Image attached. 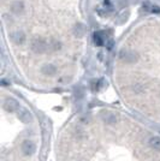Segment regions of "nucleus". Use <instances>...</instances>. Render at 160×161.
I'll list each match as a JSON object with an SVG mask.
<instances>
[{
    "label": "nucleus",
    "mask_w": 160,
    "mask_h": 161,
    "mask_svg": "<svg viewBox=\"0 0 160 161\" xmlns=\"http://www.w3.org/2000/svg\"><path fill=\"white\" fill-rule=\"evenodd\" d=\"M30 49L35 54H44L49 49V42L42 37H34L30 40Z\"/></svg>",
    "instance_id": "obj_1"
},
{
    "label": "nucleus",
    "mask_w": 160,
    "mask_h": 161,
    "mask_svg": "<svg viewBox=\"0 0 160 161\" xmlns=\"http://www.w3.org/2000/svg\"><path fill=\"white\" fill-rule=\"evenodd\" d=\"M119 58L126 64H134L139 60V54L135 53L131 49H125L123 48L119 53Z\"/></svg>",
    "instance_id": "obj_2"
},
{
    "label": "nucleus",
    "mask_w": 160,
    "mask_h": 161,
    "mask_svg": "<svg viewBox=\"0 0 160 161\" xmlns=\"http://www.w3.org/2000/svg\"><path fill=\"white\" fill-rule=\"evenodd\" d=\"M10 39H11V41H12L15 45L22 46L26 42L27 36H26V33H24L23 30L16 29V30H12V31L10 33Z\"/></svg>",
    "instance_id": "obj_3"
},
{
    "label": "nucleus",
    "mask_w": 160,
    "mask_h": 161,
    "mask_svg": "<svg viewBox=\"0 0 160 161\" xmlns=\"http://www.w3.org/2000/svg\"><path fill=\"white\" fill-rule=\"evenodd\" d=\"M2 107L9 113H16L18 109L21 108V105H19V102L17 100H15L13 98H7L5 99V101L2 104Z\"/></svg>",
    "instance_id": "obj_4"
},
{
    "label": "nucleus",
    "mask_w": 160,
    "mask_h": 161,
    "mask_svg": "<svg viewBox=\"0 0 160 161\" xmlns=\"http://www.w3.org/2000/svg\"><path fill=\"white\" fill-rule=\"evenodd\" d=\"M17 118L22 122V123H24V124H29V123H31L33 122V116H31V113L28 111L27 108L22 107L18 109L17 112Z\"/></svg>",
    "instance_id": "obj_5"
},
{
    "label": "nucleus",
    "mask_w": 160,
    "mask_h": 161,
    "mask_svg": "<svg viewBox=\"0 0 160 161\" xmlns=\"http://www.w3.org/2000/svg\"><path fill=\"white\" fill-rule=\"evenodd\" d=\"M21 150H22V153H23L24 155L30 156V155H33V154L35 153L36 145L33 141H30V140H26V141H23V143H22V145H21Z\"/></svg>",
    "instance_id": "obj_6"
},
{
    "label": "nucleus",
    "mask_w": 160,
    "mask_h": 161,
    "mask_svg": "<svg viewBox=\"0 0 160 161\" xmlns=\"http://www.w3.org/2000/svg\"><path fill=\"white\" fill-rule=\"evenodd\" d=\"M10 12L13 13V15H22L24 12V2L21 1V0H16V1H12L10 4Z\"/></svg>",
    "instance_id": "obj_7"
},
{
    "label": "nucleus",
    "mask_w": 160,
    "mask_h": 161,
    "mask_svg": "<svg viewBox=\"0 0 160 161\" xmlns=\"http://www.w3.org/2000/svg\"><path fill=\"white\" fill-rule=\"evenodd\" d=\"M41 73L45 76H54L57 73V66L53 64H45L41 67Z\"/></svg>",
    "instance_id": "obj_8"
},
{
    "label": "nucleus",
    "mask_w": 160,
    "mask_h": 161,
    "mask_svg": "<svg viewBox=\"0 0 160 161\" xmlns=\"http://www.w3.org/2000/svg\"><path fill=\"white\" fill-rule=\"evenodd\" d=\"M102 114V120L106 123V124H108V125H113V124H116L117 123V116L115 114V113H111V112H102L101 113Z\"/></svg>",
    "instance_id": "obj_9"
},
{
    "label": "nucleus",
    "mask_w": 160,
    "mask_h": 161,
    "mask_svg": "<svg viewBox=\"0 0 160 161\" xmlns=\"http://www.w3.org/2000/svg\"><path fill=\"white\" fill-rule=\"evenodd\" d=\"M148 144H149V147L153 148L154 150L160 152V137L159 136H152L151 138H149V141H148Z\"/></svg>",
    "instance_id": "obj_10"
},
{
    "label": "nucleus",
    "mask_w": 160,
    "mask_h": 161,
    "mask_svg": "<svg viewBox=\"0 0 160 161\" xmlns=\"http://www.w3.org/2000/svg\"><path fill=\"white\" fill-rule=\"evenodd\" d=\"M93 39H94V44L99 47H101V46H104L105 44V39H104V36H102V33H94V35H93Z\"/></svg>",
    "instance_id": "obj_11"
},
{
    "label": "nucleus",
    "mask_w": 160,
    "mask_h": 161,
    "mask_svg": "<svg viewBox=\"0 0 160 161\" xmlns=\"http://www.w3.org/2000/svg\"><path fill=\"white\" fill-rule=\"evenodd\" d=\"M73 35L76 36V37H78V39H81L82 36L84 35V27L81 23H77L73 27Z\"/></svg>",
    "instance_id": "obj_12"
},
{
    "label": "nucleus",
    "mask_w": 160,
    "mask_h": 161,
    "mask_svg": "<svg viewBox=\"0 0 160 161\" xmlns=\"http://www.w3.org/2000/svg\"><path fill=\"white\" fill-rule=\"evenodd\" d=\"M48 42H49V49H52V51H60L63 48V45L60 41H57V40L52 39Z\"/></svg>",
    "instance_id": "obj_13"
},
{
    "label": "nucleus",
    "mask_w": 160,
    "mask_h": 161,
    "mask_svg": "<svg viewBox=\"0 0 160 161\" xmlns=\"http://www.w3.org/2000/svg\"><path fill=\"white\" fill-rule=\"evenodd\" d=\"M151 12H153V13H160V7L158 5H152Z\"/></svg>",
    "instance_id": "obj_14"
}]
</instances>
